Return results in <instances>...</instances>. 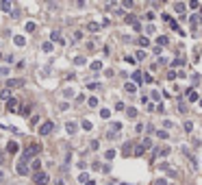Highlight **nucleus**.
<instances>
[{
	"label": "nucleus",
	"instance_id": "f257e3e1",
	"mask_svg": "<svg viewBox=\"0 0 202 185\" xmlns=\"http://www.w3.org/2000/svg\"><path fill=\"white\" fill-rule=\"evenodd\" d=\"M39 150H41V146H37V144H31L26 150L22 153V161H29V159H33V157H37L39 155Z\"/></svg>",
	"mask_w": 202,
	"mask_h": 185
},
{
	"label": "nucleus",
	"instance_id": "f03ea898",
	"mask_svg": "<svg viewBox=\"0 0 202 185\" xmlns=\"http://www.w3.org/2000/svg\"><path fill=\"white\" fill-rule=\"evenodd\" d=\"M54 131V122H52V120H46V122L39 126V135H50Z\"/></svg>",
	"mask_w": 202,
	"mask_h": 185
},
{
	"label": "nucleus",
	"instance_id": "7ed1b4c3",
	"mask_svg": "<svg viewBox=\"0 0 202 185\" xmlns=\"http://www.w3.org/2000/svg\"><path fill=\"white\" fill-rule=\"evenodd\" d=\"M33 179H35V185H46V183L50 181V177H48L46 172H35Z\"/></svg>",
	"mask_w": 202,
	"mask_h": 185
},
{
	"label": "nucleus",
	"instance_id": "20e7f679",
	"mask_svg": "<svg viewBox=\"0 0 202 185\" xmlns=\"http://www.w3.org/2000/svg\"><path fill=\"white\" fill-rule=\"evenodd\" d=\"M15 170H17V174H22V177H26V174H29L31 172V168H29V163H26V161H17V165H15Z\"/></svg>",
	"mask_w": 202,
	"mask_h": 185
},
{
	"label": "nucleus",
	"instance_id": "39448f33",
	"mask_svg": "<svg viewBox=\"0 0 202 185\" xmlns=\"http://www.w3.org/2000/svg\"><path fill=\"white\" fill-rule=\"evenodd\" d=\"M109 131H111V133H107V135H111V137H115L117 133L122 131V124H120V122H111V124H109Z\"/></svg>",
	"mask_w": 202,
	"mask_h": 185
},
{
	"label": "nucleus",
	"instance_id": "423d86ee",
	"mask_svg": "<svg viewBox=\"0 0 202 185\" xmlns=\"http://www.w3.org/2000/svg\"><path fill=\"white\" fill-rule=\"evenodd\" d=\"M22 85H24L22 79H9V81H7V87H9V89H11V87H22Z\"/></svg>",
	"mask_w": 202,
	"mask_h": 185
},
{
	"label": "nucleus",
	"instance_id": "0eeeda50",
	"mask_svg": "<svg viewBox=\"0 0 202 185\" xmlns=\"http://www.w3.org/2000/svg\"><path fill=\"white\" fill-rule=\"evenodd\" d=\"M131 79H133V81H135V85H141V83H143V81H141V79H143V74H141V72H139V70H135V72H133V76H131Z\"/></svg>",
	"mask_w": 202,
	"mask_h": 185
},
{
	"label": "nucleus",
	"instance_id": "6e6552de",
	"mask_svg": "<svg viewBox=\"0 0 202 185\" xmlns=\"http://www.w3.org/2000/svg\"><path fill=\"white\" fill-rule=\"evenodd\" d=\"M17 105H20V103H17V98H9V100H7V109H9V111H15Z\"/></svg>",
	"mask_w": 202,
	"mask_h": 185
},
{
	"label": "nucleus",
	"instance_id": "1a4fd4ad",
	"mask_svg": "<svg viewBox=\"0 0 202 185\" xmlns=\"http://www.w3.org/2000/svg\"><path fill=\"white\" fill-rule=\"evenodd\" d=\"M187 100H191V103H196V100H200L198 91H194V89H187Z\"/></svg>",
	"mask_w": 202,
	"mask_h": 185
},
{
	"label": "nucleus",
	"instance_id": "9d476101",
	"mask_svg": "<svg viewBox=\"0 0 202 185\" xmlns=\"http://www.w3.org/2000/svg\"><path fill=\"white\" fill-rule=\"evenodd\" d=\"M65 131H68L70 135H74V133H76V122H65Z\"/></svg>",
	"mask_w": 202,
	"mask_h": 185
},
{
	"label": "nucleus",
	"instance_id": "9b49d317",
	"mask_svg": "<svg viewBox=\"0 0 202 185\" xmlns=\"http://www.w3.org/2000/svg\"><path fill=\"white\" fill-rule=\"evenodd\" d=\"M170 66H172V68H182V66H185V59H180V57H176V59H174V61L170 63Z\"/></svg>",
	"mask_w": 202,
	"mask_h": 185
},
{
	"label": "nucleus",
	"instance_id": "f8f14e48",
	"mask_svg": "<svg viewBox=\"0 0 202 185\" xmlns=\"http://www.w3.org/2000/svg\"><path fill=\"white\" fill-rule=\"evenodd\" d=\"M185 9H187L185 2H176V5H174V11H176V13H185Z\"/></svg>",
	"mask_w": 202,
	"mask_h": 185
},
{
	"label": "nucleus",
	"instance_id": "ddd939ff",
	"mask_svg": "<svg viewBox=\"0 0 202 185\" xmlns=\"http://www.w3.org/2000/svg\"><path fill=\"white\" fill-rule=\"evenodd\" d=\"M154 150H157V155H161V157H167V155H170V148H167V146H161V148H154Z\"/></svg>",
	"mask_w": 202,
	"mask_h": 185
},
{
	"label": "nucleus",
	"instance_id": "4468645a",
	"mask_svg": "<svg viewBox=\"0 0 202 185\" xmlns=\"http://www.w3.org/2000/svg\"><path fill=\"white\" fill-rule=\"evenodd\" d=\"M139 146L143 148V150H150V148H152V140H150V137H146V140H143Z\"/></svg>",
	"mask_w": 202,
	"mask_h": 185
},
{
	"label": "nucleus",
	"instance_id": "2eb2a0df",
	"mask_svg": "<svg viewBox=\"0 0 202 185\" xmlns=\"http://www.w3.org/2000/svg\"><path fill=\"white\" fill-rule=\"evenodd\" d=\"M13 44H15V46H26V39H24L22 35H15V37H13Z\"/></svg>",
	"mask_w": 202,
	"mask_h": 185
},
{
	"label": "nucleus",
	"instance_id": "dca6fc26",
	"mask_svg": "<svg viewBox=\"0 0 202 185\" xmlns=\"http://www.w3.org/2000/svg\"><path fill=\"white\" fill-rule=\"evenodd\" d=\"M126 118L135 120V118H137V109H135V107H128V109H126Z\"/></svg>",
	"mask_w": 202,
	"mask_h": 185
},
{
	"label": "nucleus",
	"instance_id": "f3484780",
	"mask_svg": "<svg viewBox=\"0 0 202 185\" xmlns=\"http://www.w3.org/2000/svg\"><path fill=\"white\" fill-rule=\"evenodd\" d=\"M131 148H133V144H131V142H126V144L122 146V155L128 157V155H131Z\"/></svg>",
	"mask_w": 202,
	"mask_h": 185
},
{
	"label": "nucleus",
	"instance_id": "a211bd4d",
	"mask_svg": "<svg viewBox=\"0 0 202 185\" xmlns=\"http://www.w3.org/2000/svg\"><path fill=\"white\" fill-rule=\"evenodd\" d=\"M50 37H52V42H59V44H63V39H61V33H59V31H52V33H50Z\"/></svg>",
	"mask_w": 202,
	"mask_h": 185
},
{
	"label": "nucleus",
	"instance_id": "6ab92c4d",
	"mask_svg": "<svg viewBox=\"0 0 202 185\" xmlns=\"http://www.w3.org/2000/svg\"><path fill=\"white\" fill-rule=\"evenodd\" d=\"M157 44H159V48H161V46H167V44H170V39H167V37H165V35H159Z\"/></svg>",
	"mask_w": 202,
	"mask_h": 185
},
{
	"label": "nucleus",
	"instance_id": "aec40b11",
	"mask_svg": "<svg viewBox=\"0 0 202 185\" xmlns=\"http://www.w3.org/2000/svg\"><path fill=\"white\" fill-rule=\"evenodd\" d=\"M0 7H2V11H11V9H13V2L5 0V2H0Z\"/></svg>",
	"mask_w": 202,
	"mask_h": 185
},
{
	"label": "nucleus",
	"instance_id": "412c9836",
	"mask_svg": "<svg viewBox=\"0 0 202 185\" xmlns=\"http://www.w3.org/2000/svg\"><path fill=\"white\" fill-rule=\"evenodd\" d=\"M87 31H91V33L100 31V24H96V22H89V24H87Z\"/></svg>",
	"mask_w": 202,
	"mask_h": 185
},
{
	"label": "nucleus",
	"instance_id": "4be33fe9",
	"mask_svg": "<svg viewBox=\"0 0 202 185\" xmlns=\"http://www.w3.org/2000/svg\"><path fill=\"white\" fill-rule=\"evenodd\" d=\"M126 91H128V94H135V91H137V85H135V83H126Z\"/></svg>",
	"mask_w": 202,
	"mask_h": 185
},
{
	"label": "nucleus",
	"instance_id": "5701e85b",
	"mask_svg": "<svg viewBox=\"0 0 202 185\" xmlns=\"http://www.w3.org/2000/svg\"><path fill=\"white\" fill-rule=\"evenodd\" d=\"M7 150H9V153H17V144H15V142H9V144H7Z\"/></svg>",
	"mask_w": 202,
	"mask_h": 185
},
{
	"label": "nucleus",
	"instance_id": "b1692460",
	"mask_svg": "<svg viewBox=\"0 0 202 185\" xmlns=\"http://www.w3.org/2000/svg\"><path fill=\"white\" fill-rule=\"evenodd\" d=\"M146 33H148V35H154V33H157V26H154V24H148V26H146Z\"/></svg>",
	"mask_w": 202,
	"mask_h": 185
},
{
	"label": "nucleus",
	"instance_id": "393cba45",
	"mask_svg": "<svg viewBox=\"0 0 202 185\" xmlns=\"http://www.w3.org/2000/svg\"><path fill=\"white\" fill-rule=\"evenodd\" d=\"M0 98H2V100H9V98H11V91H9V89H2V91H0Z\"/></svg>",
	"mask_w": 202,
	"mask_h": 185
},
{
	"label": "nucleus",
	"instance_id": "a878e982",
	"mask_svg": "<svg viewBox=\"0 0 202 185\" xmlns=\"http://www.w3.org/2000/svg\"><path fill=\"white\" fill-rule=\"evenodd\" d=\"M41 48H44V52H52V48H54V46H52V42H46V44L41 46Z\"/></svg>",
	"mask_w": 202,
	"mask_h": 185
},
{
	"label": "nucleus",
	"instance_id": "bb28decb",
	"mask_svg": "<svg viewBox=\"0 0 202 185\" xmlns=\"http://www.w3.org/2000/svg\"><path fill=\"white\" fill-rule=\"evenodd\" d=\"M182 126H185V131H187V133H191V131H194V122H191V120H187V122L182 124Z\"/></svg>",
	"mask_w": 202,
	"mask_h": 185
},
{
	"label": "nucleus",
	"instance_id": "cd10ccee",
	"mask_svg": "<svg viewBox=\"0 0 202 185\" xmlns=\"http://www.w3.org/2000/svg\"><path fill=\"white\" fill-rule=\"evenodd\" d=\"M143 153H146V150H143L141 146H135V150H133V155H135V157H141Z\"/></svg>",
	"mask_w": 202,
	"mask_h": 185
},
{
	"label": "nucleus",
	"instance_id": "c85d7f7f",
	"mask_svg": "<svg viewBox=\"0 0 202 185\" xmlns=\"http://www.w3.org/2000/svg\"><path fill=\"white\" fill-rule=\"evenodd\" d=\"M37 26H35V22H26V33H33Z\"/></svg>",
	"mask_w": 202,
	"mask_h": 185
},
{
	"label": "nucleus",
	"instance_id": "c756f323",
	"mask_svg": "<svg viewBox=\"0 0 202 185\" xmlns=\"http://www.w3.org/2000/svg\"><path fill=\"white\" fill-rule=\"evenodd\" d=\"M78 181H80V183H87V181H89V174H87V172H80Z\"/></svg>",
	"mask_w": 202,
	"mask_h": 185
},
{
	"label": "nucleus",
	"instance_id": "7c9ffc66",
	"mask_svg": "<svg viewBox=\"0 0 202 185\" xmlns=\"http://www.w3.org/2000/svg\"><path fill=\"white\" fill-rule=\"evenodd\" d=\"M157 135L161 137V140H167V137H170V133H167V131H161V128L157 131Z\"/></svg>",
	"mask_w": 202,
	"mask_h": 185
},
{
	"label": "nucleus",
	"instance_id": "2f4dec72",
	"mask_svg": "<svg viewBox=\"0 0 202 185\" xmlns=\"http://www.w3.org/2000/svg\"><path fill=\"white\" fill-rule=\"evenodd\" d=\"M109 116H111V111H109V109H100V118H109Z\"/></svg>",
	"mask_w": 202,
	"mask_h": 185
},
{
	"label": "nucleus",
	"instance_id": "473e14b6",
	"mask_svg": "<svg viewBox=\"0 0 202 185\" xmlns=\"http://www.w3.org/2000/svg\"><path fill=\"white\" fill-rule=\"evenodd\" d=\"M87 103H89V107H91V109H94V107H98V98H94V96H91V98L87 100Z\"/></svg>",
	"mask_w": 202,
	"mask_h": 185
},
{
	"label": "nucleus",
	"instance_id": "72a5a7b5",
	"mask_svg": "<svg viewBox=\"0 0 202 185\" xmlns=\"http://www.w3.org/2000/svg\"><path fill=\"white\" fill-rule=\"evenodd\" d=\"M100 68H102V63H100V61H94V63H91V70H96V72H98Z\"/></svg>",
	"mask_w": 202,
	"mask_h": 185
},
{
	"label": "nucleus",
	"instance_id": "f704fd0d",
	"mask_svg": "<svg viewBox=\"0 0 202 185\" xmlns=\"http://www.w3.org/2000/svg\"><path fill=\"white\" fill-rule=\"evenodd\" d=\"M83 128H85V131H91V122H89V120H83Z\"/></svg>",
	"mask_w": 202,
	"mask_h": 185
},
{
	"label": "nucleus",
	"instance_id": "c9c22d12",
	"mask_svg": "<svg viewBox=\"0 0 202 185\" xmlns=\"http://www.w3.org/2000/svg\"><path fill=\"white\" fill-rule=\"evenodd\" d=\"M74 63H76V66H85V57H76Z\"/></svg>",
	"mask_w": 202,
	"mask_h": 185
},
{
	"label": "nucleus",
	"instance_id": "e433bc0d",
	"mask_svg": "<svg viewBox=\"0 0 202 185\" xmlns=\"http://www.w3.org/2000/svg\"><path fill=\"white\" fill-rule=\"evenodd\" d=\"M143 57H146V52H143V50H139V52H137V54H135V59H137V61H141Z\"/></svg>",
	"mask_w": 202,
	"mask_h": 185
},
{
	"label": "nucleus",
	"instance_id": "4c0bfd02",
	"mask_svg": "<svg viewBox=\"0 0 202 185\" xmlns=\"http://www.w3.org/2000/svg\"><path fill=\"white\" fill-rule=\"evenodd\" d=\"M39 168H41V163H39V159H35V161H33V170H37V172H39Z\"/></svg>",
	"mask_w": 202,
	"mask_h": 185
},
{
	"label": "nucleus",
	"instance_id": "58836bf2",
	"mask_svg": "<svg viewBox=\"0 0 202 185\" xmlns=\"http://www.w3.org/2000/svg\"><path fill=\"white\" fill-rule=\"evenodd\" d=\"M139 44H141V46H150V42H148V37H139Z\"/></svg>",
	"mask_w": 202,
	"mask_h": 185
},
{
	"label": "nucleus",
	"instance_id": "ea45409f",
	"mask_svg": "<svg viewBox=\"0 0 202 185\" xmlns=\"http://www.w3.org/2000/svg\"><path fill=\"white\" fill-rule=\"evenodd\" d=\"M150 98H152V100H161V94H159V91H157V89H154V91H152V96H150Z\"/></svg>",
	"mask_w": 202,
	"mask_h": 185
},
{
	"label": "nucleus",
	"instance_id": "a19ab883",
	"mask_svg": "<svg viewBox=\"0 0 202 185\" xmlns=\"http://www.w3.org/2000/svg\"><path fill=\"white\" fill-rule=\"evenodd\" d=\"M113 157H115V150H107V159H109V161H111Z\"/></svg>",
	"mask_w": 202,
	"mask_h": 185
},
{
	"label": "nucleus",
	"instance_id": "79ce46f5",
	"mask_svg": "<svg viewBox=\"0 0 202 185\" xmlns=\"http://www.w3.org/2000/svg\"><path fill=\"white\" fill-rule=\"evenodd\" d=\"M167 79H170V81H174V79H176V72L170 70V72H167Z\"/></svg>",
	"mask_w": 202,
	"mask_h": 185
},
{
	"label": "nucleus",
	"instance_id": "37998d69",
	"mask_svg": "<svg viewBox=\"0 0 202 185\" xmlns=\"http://www.w3.org/2000/svg\"><path fill=\"white\" fill-rule=\"evenodd\" d=\"M178 109L182 111V113H185V111H187V105H185V103H182V100H180V103H178Z\"/></svg>",
	"mask_w": 202,
	"mask_h": 185
},
{
	"label": "nucleus",
	"instance_id": "c03bdc74",
	"mask_svg": "<svg viewBox=\"0 0 202 185\" xmlns=\"http://www.w3.org/2000/svg\"><path fill=\"white\" fill-rule=\"evenodd\" d=\"M189 7H191V9H200V2H198V0H194V2H189Z\"/></svg>",
	"mask_w": 202,
	"mask_h": 185
},
{
	"label": "nucleus",
	"instance_id": "a18cd8bd",
	"mask_svg": "<svg viewBox=\"0 0 202 185\" xmlns=\"http://www.w3.org/2000/svg\"><path fill=\"white\" fill-rule=\"evenodd\" d=\"M2 181H5V172H2V170H0V183H2Z\"/></svg>",
	"mask_w": 202,
	"mask_h": 185
},
{
	"label": "nucleus",
	"instance_id": "49530a36",
	"mask_svg": "<svg viewBox=\"0 0 202 185\" xmlns=\"http://www.w3.org/2000/svg\"><path fill=\"white\" fill-rule=\"evenodd\" d=\"M85 185H96V183H94V181H91V179H89V181H87V183H85Z\"/></svg>",
	"mask_w": 202,
	"mask_h": 185
},
{
	"label": "nucleus",
	"instance_id": "de8ad7c7",
	"mask_svg": "<svg viewBox=\"0 0 202 185\" xmlns=\"http://www.w3.org/2000/svg\"><path fill=\"white\" fill-rule=\"evenodd\" d=\"M198 105H200V109H202V98H200V100H198Z\"/></svg>",
	"mask_w": 202,
	"mask_h": 185
},
{
	"label": "nucleus",
	"instance_id": "09e8293b",
	"mask_svg": "<svg viewBox=\"0 0 202 185\" xmlns=\"http://www.w3.org/2000/svg\"><path fill=\"white\" fill-rule=\"evenodd\" d=\"M54 185H63V181H57V183H54Z\"/></svg>",
	"mask_w": 202,
	"mask_h": 185
}]
</instances>
